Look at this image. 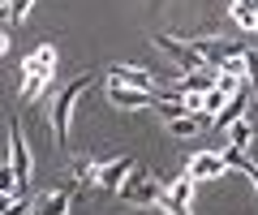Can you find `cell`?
<instances>
[{
	"label": "cell",
	"instance_id": "obj_3",
	"mask_svg": "<svg viewBox=\"0 0 258 215\" xmlns=\"http://www.w3.org/2000/svg\"><path fill=\"white\" fill-rule=\"evenodd\" d=\"M125 202H134V206H159V198H164V185H159L151 172H142V168H134L125 177V185L116 189Z\"/></svg>",
	"mask_w": 258,
	"mask_h": 215
},
{
	"label": "cell",
	"instance_id": "obj_13",
	"mask_svg": "<svg viewBox=\"0 0 258 215\" xmlns=\"http://www.w3.org/2000/svg\"><path fill=\"white\" fill-rule=\"evenodd\" d=\"M86 185H99V164L86 159V155H78V159H74V189L82 194Z\"/></svg>",
	"mask_w": 258,
	"mask_h": 215
},
{
	"label": "cell",
	"instance_id": "obj_23",
	"mask_svg": "<svg viewBox=\"0 0 258 215\" xmlns=\"http://www.w3.org/2000/svg\"><path fill=\"white\" fill-rule=\"evenodd\" d=\"M249 5H254V9H258V0H249Z\"/></svg>",
	"mask_w": 258,
	"mask_h": 215
},
{
	"label": "cell",
	"instance_id": "obj_11",
	"mask_svg": "<svg viewBox=\"0 0 258 215\" xmlns=\"http://www.w3.org/2000/svg\"><path fill=\"white\" fill-rule=\"evenodd\" d=\"M56 60H60V56H56V47L52 43H39L35 52L22 60V74H56Z\"/></svg>",
	"mask_w": 258,
	"mask_h": 215
},
{
	"label": "cell",
	"instance_id": "obj_16",
	"mask_svg": "<svg viewBox=\"0 0 258 215\" xmlns=\"http://www.w3.org/2000/svg\"><path fill=\"white\" fill-rule=\"evenodd\" d=\"M47 82H52V74H22V103H30L35 95H43Z\"/></svg>",
	"mask_w": 258,
	"mask_h": 215
},
{
	"label": "cell",
	"instance_id": "obj_1",
	"mask_svg": "<svg viewBox=\"0 0 258 215\" xmlns=\"http://www.w3.org/2000/svg\"><path fill=\"white\" fill-rule=\"evenodd\" d=\"M86 86H91V74L74 78V82L56 95V103H52V138H56V147H69V116H74V103L82 99Z\"/></svg>",
	"mask_w": 258,
	"mask_h": 215
},
{
	"label": "cell",
	"instance_id": "obj_9",
	"mask_svg": "<svg viewBox=\"0 0 258 215\" xmlns=\"http://www.w3.org/2000/svg\"><path fill=\"white\" fill-rule=\"evenodd\" d=\"M249 108H254V86H245L241 95H232V99H228V108H224V112L215 116L211 125H220V129H228V125L245 121V116H249Z\"/></svg>",
	"mask_w": 258,
	"mask_h": 215
},
{
	"label": "cell",
	"instance_id": "obj_5",
	"mask_svg": "<svg viewBox=\"0 0 258 215\" xmlns=\"http://www.w3.org/2000/svg\"><path fill=\"white\" fill-rule=\"evenodd\" d=\"M185 172H189L194 181H215V177H224V172H232V168H228V159H224V151H198V155L185 164Z\"/></svg>",
	"mask_w": 258,
	"mask_h": 215
},
{
	"label": "cell",
	"instance_id": "obj_22",
	"mask_svg": "<svg viewBox=\"0 0 258 215\" xmlns=\"http://www.w3.org/2000/svg\"><path fill=\"white\" fill-rule=\"evenodd\" d=\"M254 108H258V86H254Z\"/></svg>",
	"mask_w": 258,
	"mask_h": 215
},
{
	"label": "cell",
	"instance_id": "obj_17",
	"mask_svg": "<svg viewBox=\"0 0 258 215\" xmlns=\"http://www.w3.org/2000/svg\"><path fill=\"white\" fill-rule=\"evenodd\" d=\"M249 142H254V125H249V116H245V121H237V125H228V147L249 151Z\"/></svg>",
	"mask_w": 258,
	"mask_h": 215
},
{
	"label": "cell",
	"instance_id": "obj_20",
	"mask_svg": "<svg viewBox=\"0 0 258 215\" xmlns=\"http://www.w3.org/2000/svg\"><path fill=\"white\" fill-rule=\"evenodd\" d=\"M5 215H35L30 211V198L22 194V198H13V202H5Z\"/></svg>",
	"mask_w": 258,
	"mask_h": 215
},
{
	"label": "cell",
	"instance_id": "obj_12",
	"mask_svg": "<svg viewBox=\"0 0 258 215\" xmlns=\"http://www.w3.org/2000/svg\"><path fill=\"white\" fill-rule=\"evenodd\" d=\"M78 189H52L35 202V215H69V202H74Z\"/></svg>",
	"mask_w": 258,
	"mask_h": 215
},
{
	"label": "cell",
	"instance_id": "obj_15",
	"mask_svg": "<svg viewBox=\"0 0 258 215\" xmlns=\"http://www.w3.org/2000/svg\"><path fill=\"white\" fill-rule=\"evenodd\" d=\"M203 125H211V121H207V116H176V121H168V133H172V138H194Z\"/></svg>",
	"mask_w": 258,
	"mask_h": 215
},
{
	"label": "cell",
	"instance_id": "obj_18",
	"mask_svg": "<svg viewBox=\"0 0 258 215\" xmlns=\"http://www.w3.org/2000/svg\"><path fill=\"white\" fill-rule=\"evenodd\" d=\"M228 99H232V95H224L220 86H215V91H207V121H215V116L228 108Z\"/></svg>",
	"mask_w": 258,
	"mask_h": 215
},
{
	"label": "cell",
	"instance_id": "obj_21",
	"mask_svg": "<svg viewBox=\"0 0 258 215\" xmlns=\"http://www.w3.org/2000/svg\"><path fill=\"white\" fill-rule=\"evenodd\" d=\"M245 78H249V86H258V52L254 47H245Z\"/></svg>",
	"mask_w": 258,
	"mask_h": 215
},
{
	"label": "cell",
	"instance_id": "obj_24",
	"mask_svg": "<svg viewBox=\"0 0 258 215\" xmlns=\"http://www.w3.org/2000/svg\"><path fill=\"white\" fill-rule=\"evenodd\" d=\"M254 189H258V185H254Z\"/></svg>",
	"mask_w": 258,
	"mask_h": 215
},
{
	"label": "cell",
	"instance_id": "obj_14",
	"mask_svg": "<svg viewBox=\"0 0 258 215\" xmlns=\"http://www.w3.org/2000/svg\"><path fill=\"white\" fill-rule=\"evenodd\" d=\"M228 18L237 22L241 30H249V35H258V9L249 5V0H232V5H228Z\"/></svg>",
	"mask_w": 258,
	"mask_h": 215
},
{
	"label": "cell",
	"instance_id": "obj_8",
	"mask_svg": "<svg viewBox=\"0 0 258 215\" xmlns=\"http://www.w3.org/2000/svg\"><path fill=\"white\" fill-rule=\"evenodd\" d=\"M129 172H134V155H116V159H108V164H99V185L108 189V194H116Z\"/></svg>",
	"mask_w": 258,
	"mask_h": 215
},
{
	"label": "cell",
	"instance_id": "obj_10",
	"mask_svg": "<svg viewBox=\"0 0 258 215\" xmlns=\"http://www.w3.org/2000/svg\"><path fill=\"white\" fill-rule=\"evenodd\" d=\"M108 82H125V86H138V91H155V78H151V69H142V65H112Z\"/></svg>",
	"mask_w": 258,
	"mask_h": 215
},
{
	"label": "cell",
	"instance_id": "obj_4",
	"mask_svg": "<svg viewBox=\"0 0 258 215\" xmlns=\"http://www.w3.org/2000/svg\"><path fill=\"white\" fill-rule=\"evenodd\" d=\"M194 189H198V181H194L189 172H181V177L164 189L159 211H164V215H189V211H194Z\"/></svg>",
	"mask_w": 258,
	"mask_h": 215
},
{
	"label": "cell",
	"instance_id": "obj_6",
	"mask_svg": "<svg viewBox=\"0 0 258 215\" xmlns=\"http://www.w3.org/2000/svg\"><path fill=\"white\" fill-rule=\"evenodd\" d=\"M108 103L116 108H155V91H138V86H125V82H108Z\"/></svg>",
	"mask_w": 258,
	"mask_h": 215
},
{
	"label": "cell",
	"instance_id": "obj_7",
	"mask_svg": "<svg viewBox=\"0 0 258 215\" xmlns=\"http://www.w3.org/2000/svg\"><path fill=\"white\" fill-rule=\"evenodd\" d=\"M9 168L18 172V181L26 185V177H30V147H26V138H22L18 121H9Z\"/></svg>",
	"mask_w": 258,
	"mask_h": 215
},
{
	"label": "cell",
	"instance_id": "obj_19",
	"mask_svg": "<svg viewBox=\"0 0 258 215\" xmlns=\"http://www.w3.org/2000/svg\"><path fill=\"white\" fill-rule=\"evenodd\" d=\"M220 74H232V78H245V52H241V56H228V60H224V65H220ZM245 82H249V78H245Z\"/></svg>",
	"mask_w": 258,
	"mask_h": 215
},
{
	"label": "cell",
	"instance_id": "obj_2",
	"mask_svg": "<svg viewBox=\"0 0 258 215\" xmlns=\"http://www.w3.org/2000/svg\"><path fill=\"white\" fill-rule=\"evenodd\" d=\"M155 47L176 65V74H198V69H207V60H203V52L194 47V39L185 43V39H172V35H155Z\"/></svg>",
	"mask_w": 258,
	"mask_h": 215
}]
</instances>
